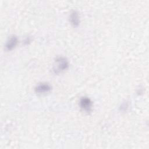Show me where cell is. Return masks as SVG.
<instances>
[{
	"label": "cell",
	"instance_id": "cell-1",
	"mask_svg": "<svg viewBox=\"0 0 149 149\" xmlns=\"http://www.w3.org/2000/svg\"><path fill=\"white\" fill-rule=\"evenodd\" d=\"M69 67L68 60L63 56L57 57L53 65V72L55 74H59L65 70L67 69Z\"/></svg>",
	"mask_w": 149,
	"mask_h": 149
},
{
	"label": "cell",
	"instance_id": "cell-2",
	"mask_svg": "<svg viewBox=\"0 0 149 149\" xmlns=\"http://www.w3.org/2000/svg\"><path fill=\"white\" fill-rule=\"evenodd\" d=\"M80 108L87 112H91L93 107V102L87 97H82L79 101Z\"/></svg>",
	"mask_w": 149,
	"mask_h": 149
},
{
	"label": "cell",
	"instance_id": "cell-3",
	"mask_svg": "<svg viewBox=\"0 0 149 149\" xmlns=\"http://www.w3.org/2000/svg\"><path fill=\"white\" fill-rule=\"evenodd\" d=\"M52 87L50 84L47 83H41L37 84L34 88L35 92L38 94H42L50 91Z\"/></svg>",
	"mask_w": 149,
	"mask_h": 149
},
{
	"label": "cell",
	"instance_id": "cell-4",
	"mask_svg": "<svg viewBox=\"0 0 149 149\" xmlns=\"http://www.w3.org/2000/svg\"><path fill=\"white\" fill-rule=\"evenodd\" d=\"M18 43V38L16 36H12L9 38L5 44V48L7 51H10L16 47Z\"/></svg>",
	"mask_w": 149,
	"mask_h": 149
},
{
	"label": "cell",
	"instance_id": "cell-5",
	"mask_svg": "<svg viewBox=\"0 0 149 149\" xmlns=\"http://www.w3.org/2000/svg\"><path fill=\"white\" fill-rule=\"evenodd\" d=\"M69 21L74 27H77L80 24V16L77 10H73L69 16Z\"/></svg>",
	"mask_w": 149,
	"mask_h": 149
},
{
	"label": "cell",
	"instance_id": "cell-6",
	"mask_svg": "<svg viewBox=\"0 0 149 149\" xmlns=\"http://www.w3.org/2000/svg\"><path fill=\"white\" fill-rule=\"evenodd\" d=\"M129 102L125 101L121 104L119 109L122 111H126L127 109L129 108Z\"/></svg>",
	"mask_w": 149,
	"mask_h": 149
},
{
	"label": "cell",
	"instance_id": "cell-7",
	"mask_svg": "<svg viewBox=\"0 0 149 149\" xmlns=\"http://www.w3.org/2000/svg\"><path fill=\"white\" fill-rule=\"evenodd\" d=\"M31 41V39L30 37H27V38H26V39L24 41V44H29Z\"/></svg>",
	"mask_w": 149,
	"mask_h": 149
}]
</instances>
